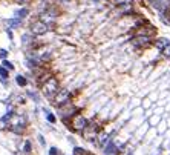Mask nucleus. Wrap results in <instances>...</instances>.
Instances as JSON below:
<instances>
[{
	"label": "nucleus",
	"mask_w": 170,
	"mask_h": 155,
	"mask_svg": "<svg viewBox=\"0 0 170 155\" xmlns=\"http://www.w3.org/2000/svg\"><path fill=\"white\" fill-rule=\"evenodd\" d=\"M6 25L9 26V28H17V26H20L22 25V19H8L6 20Z\"/></svg>",
	"instance_id": "9"
},
{
	"label": "nucleus",
	"mask_w": 170,
	"mask_h": 155,
	"mask_svg": "<svg viewBox=\"0 0 170 155\" xmlns=\"http://www.w3.org/2000/svg\"><path fill=\"white\" fill-rule=\"evenodd\" d=\"M16 14L19 16V19H23V17H26V16H28V9H25V8H23V9H19Z\"/></svg>",
	"instance_id": "13"
},
{
	"label": "nucleus",
	"mask_w": 170,
	"mask_h": 155,
	"mask_svg": "<svg viewBox=\"0 0 170 155\" xmlns=\"http://www.w3.org/2000/svg\"><path fill=\"white\" fill-rule=\"evenodd\" d=\"M48 31V23H45L43 20H39V22H34L31 25V34H35V36H42Z\"/></svg>",
	"instance_id": "2"
},
{
	"label": "nucleus",
	"mask_w": 170,
	"mask_h": 155,
	"mask_svg": "<svg viewBox=\"0 0 170 155\" xmlns=\"http://www.w3.org/2000/svg\"><path fill=\"white\" fill-rule=\"evenodd\" d=\"M104 155H118V147L115 146V143L109 141L104 147Z\"/></svg>",
	"instance_id": "7"
},
{
	"label": "nucleus",
	"mask_w": 170,
	"mask_h": 155,
	"mask_svg": "<svg viewBox=\"0 0 170 155\" xmlns=\"http://www.w3.org/2000/svg\"><path fill=\"white\" fill-rule=\"evenodd\" d=\"M29 39H31V36H28V34H26V36H23V45H28V43H29V42H28Z\"/></svg>",
	"instance_id": "21"
},
{
	"label": "nucleus",
	"mask_w": 170,
	"mask_h": 155,
	"mask_svg": "<svg viewBox=\"0 0 170 155\" xmlns=\"http://www.w3.org/2000/svg\"><path fill=\"white\" fill-rule=\"evenodd\" d=\"M46 114H48V115H46V118H48V121H49V123H55V117H54L52 114H49L48 111H46Z\"/></svg>",
	"instance_id": "17"
},
{
	"label": "nucleus",
	"mask_w": 170,
	"mask_h": 155,
	"mask_svg": "<svg viewBox=\"0 0 170 155\" xmlns=\"http://www.w3.org/2000/svg\"><path fill=\"white\" fill-rule=\"evenodd\" d=\"M3 66H5L6 69H9V71H11V69H14V66H13V63H9L8 60H5V62H3Z\"/></svg>",
	"instance_id": "18"
},
{
	"label": "nucleus",
	"mask_w": 170,
	"mask_h": 155,
	"mask_svg": "<svg viewBox=\"0 0 170 155\" xmlns=\"http://www.w3.org/2000/svg\"><path fill=\"white\" fill-rule=\"evenodd\" d=\"M84 153H86V150L83 147H75L74 149V155H84Z\"/></svg>",
	"instance_id": "14"
},
{
	"label": "nucleus",
	"mask_w": 170,
	"mask_h": 155,
	"mask_svg": "<svg viewBox=\"0 0 170 155\" xmlns=\"http://www.w3.org/2000/svg\"><path fill=\"white\" fill-rule=\"evenodd\" d=\"M162 54H164L165 57H168V59H170V43H168V45L162 49Z\"/></svg>",
	"instance_id": "15"
},
{
	"label": "nucleus",
	"mask_w": 170,
	"mask_h": 155,
	"mask_svg": "<svg viewBox=\"0 0 170 155\" xmlns=\"http://www.w3.org/2000/svg\"><path fill=\"white\" fill-rule=\"evenodd\" d=\"M63 2H68V0H63Z\"/></svg>",
	"instance_id": "24"
},
{
	"label": "nucleus",
	"mask_w": 170,
	"mask_h": 155,
	"mask_svg": "<svg viewBox=\"0 0 170 155\" xmlns=\"http://www.w3.org/2000/svg\"><path fill=\"white\" fill-rule=\"evenodd\" d=\"M0 75H2V78H3V80L8 77V71H6V69H3L2 66H0Z\"/></svg>",
	"instance_id": "16"
},
{
	"label": "nucleus",
	"mask_w": 170,
	"mask_h": 155,
	"mask_svg": "<svg viewBox=\"0 0 170 155\" xmlns=\"http://www.w3.org/2000/svg\"><path fill=\"white\" fill-rule=\"evenodd\" d=\"M43 92L48 98H52L55 94H58V83L55 78H49L48 81H45L43 85Z\"/></svg>",
	"instance_id": "1"
},
{
	"label": "nucleus",
	"mask_w": 170,
	"mask_h": 155,
	"mask_svg": "<svg viewBox=\"0 0 170 155\" xmlns=\"http://www.w3.org/2000/svg\"><path fill=\"white\" fill-rule=\"evenodd\" d=\"M25 152H26V153H29V152H31V143H29V141H26V143H25Z\"/></svg>",
	"instance_id": "19"
},
{
	"label": "nucleus",
	"mask_w": 170,
	"mask_h": 155,
	"mask_svg": "<svg viewBox=\"0 0 170 155\" xmlns=\"http://www.w3.org/2000/svg\"><path fill=\"white\" fill-rule=\"evenodd\" d=\"M86 126H87V120H86L83 115H75V117H74V120H72V129H74V130L83 132Z\"/></svg>",
	"instance_id": "3"
},
{
	"label": "nucleus",
	"mask_w": 170,
	"mask_h": 155,
	"mask_svg": "<svg viewBox=\"0 0 170 155\" xmlns=\"http://www.w3.org/2000/svg\"><path fill=\"white\" fill-rule=\"evenodd\" d=\"M49 155H58V149H55V147H51V150H49Z\"/></svg>",
	"instance_id": "20"
},
{
	"label": "nucleus",
	"mask_w": 170,
	"mask_h": 155,
	"mask_svg": "<svg viewBox=\"0 0 170 155\" xmlns=\"http://www.w3.org/2000/svg\"><path fill=\"white\" fill-rule=\"evenodd\" d=\"M46 2H54V0H45V3H46Z\"/></svg>",
	"instance_id": "23"
},
{
	"label": "nucleus",
	"mask_w": 170,
	"mask_h": 155,
	"mask_svg": "<svg viewBox=\"0 0 170 155\" xmlns=\"http://www.w3.org/2000/svg\"><path fill=\"white\" fill-rule=\"evenodd\" d=\"M69 101V94L66 92V91H61L60 94H57V98H55V104H65V103H68Z\"/></svg>",
	"instance_id": "6"
},
{
	"label": "nucleus",
	"mask_w": 170,
	"mask_h": 155,
	"mask_svg": "<svg viewBox=\"0 0 170 155\" xmlns=\"http://www.w3.org/2000/svg\"><path fill=\"white\" fill-rule=\"evenodd\" d=\"M132 43L135 45V46H146V45H149L150 43V37L149 36H142V34H139V36H136L133 40H132Z\"/></svg>",
	"instance_id": "5"
},
{
	"label": "nucleus",
	"mask_w": 170,
	"mask_h": 155,
	"mask_svg": "<svg viewBox=\"0 0 170 155\" xmlns=\"http://www.w3.org/2000/svg\"><path fill=\"white\" fill-rule=\"evenodd\" d=\"M6 54H8V52H6L5 49H0V57H2V59H6Z\"/></svg>",
	"instance_id": "22"
},
{
	"label": "nucleus",
	"mask_w": 170,
	"mask_h": 155,
	"mask_svg": "<svg viewBox=\"0 0 170 155\" xmlns=\"http://www.w3.org/2000/svg\"><path fill=\"white\" fill-rule=\"evenodd\" d=\"M115 3L118 5V6H129L130 3H132V0H115Z\"/></svg>",
	"instance_id": "12"
},
{
	"label": "nucleus",
	"mask_w": 170,
	"mask_h": 155,
	"mask_svg": "<svg viewBox=\"0 0 170 155\" xmlns=\"http://www.w3.org/2000/svg\"><path fill=\"white\" fill-rule=\"evenodd\" d=\"M168 43H170V40H167V39H158V40L155 42L156 48H158V49H161V51H162V49H164Z\"/></svg>",
	"instance_id": "10"
},
{
	"label": "nucleus",
	"mask_w": 170,
	"mask_h": 155,
	"mask_svg": "<svg viewBox=\"0 0 170 155\" xmlns=\"http://www.w3.org/2000/svg\"><path fill=\"white\" fill-rule=\"evenodd\" d=\"M77 111H78V108L72 106L69 101L65 103V104H60V108H58V114L63 115V117H71V115H74Z\"/></svg>",
	"instance_id": "4"
},
{
	"label": "nucleus",
	"mask_w": 170,
	"mask_h": 155,
	"mask_svg": "<svg viewBox=\"0 0 170 155\" xmlns=\"http://www.w3.org/2000/svg\"><path fill=\"white\" fill-rule=\"evenodd\" d=\"M55 17H57V13H55L54 9H48V11H45V13L42 14V20H43L45 23H48V22L54 20Z\"/></svg>",
	"instance_id": "8"
},
{
	"label": "nucleus",
	"mask_w": 170,
	"mask_h": 155,
	"mask_svg": "<svg viewBox=\"0 0 170 155\" xmlns=\"http://www.w3.org/2000/svg\"><path fill=\"white\" fill-rule=\"evenodd\" d=\"M16 81H17V85H19V86H26V78H25L23 75H17Z\"/></svg>",
	"instance_id": "11"
}]
</instances>
